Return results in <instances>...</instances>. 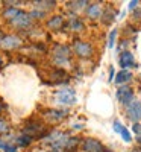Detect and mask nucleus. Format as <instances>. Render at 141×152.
<instances>
[{"mask_svg":"<svg viewBox=\"0 0 141 152\" xmlns=\"http://www.w3.org/2000/svg\"><path fill=\"white\" fill-rule=\"evenodd\" d=\"M132 79V73L129 70H121L117 73V78H115V82L117 84H124L127 81H131Z\"/></svg>","mask_w":141,"mask_h":152,"instance_id":"nucleus-15","label":"nucleus"},{"mask_svg":"<svg viewBox=\"0 0 141 152\" xmlns=\"http://www.w3.org/2000/svg\"><path fill=\"white\" fill-rule=\"evenodd\" d=\"M118 62H120V66L123 67V70L129 69V67H137V62L134 59V55L129 52V50H124V52L120 53Z\"/></svg>","mask_w":141,"mask_h":152,"instance_id":"nucleus-7","label":"nucleus"},{"mask_svg":"<svg viewBox=\"0 0 141 152\" xmlns=\"http://www.w3.org/2000/svg\"><path fill=\"white\" fill-rule=\"evenodd\" d=\"M105 152H106V151H105Z\"/></svg>","mask_w":141,"mask_h":152,"instance_id":"nucleus-28","label":"nucleus"},{"mask_svg":"<svg viewBox=\"0 0 141 152\" xmlns=\"http://www.w3.org/2000/svg\"><path fill=\"white\" fill-rule=\"evenodd\" d=\"M102 12H103V9H102V5L100 3H88V6L85 9L86 17L91 18V20L100 18L102 17Z\"/></svg>","mask_w":141,"mask_h":152,"instance_id":"nucleus-8","label":"nucleus"},{"mask_svg":"<svg viewBox=\"0 0 141 152\" xmlns=\"http://www.w3.org/2000/svg\"><path fill=\"white\" fill-rule=\"evenodd\" d=\"M67 5H68L70 9H84L88 5V2H82L81 0V2H68Z\"/></svg>","mask_w":141,"mask_h":152,"instance_id":"nucleus-18","label":"nucleus"},{"mask_svg":"<svg viewBox=\"0 0 141 152\" xmlns=\"http://www.w3.org/2000/svg\"><path fill=\"white\" fill-rule=\"evenodd\" d=\"M114 131H115V132H118V134L123 137V140H124V142L129 143V142L132 140V138H131V134H129V131H127V129L124 128V126H123L118 120H115V122H114Z\"/></svg>","mask_w":141,"mask_h":152,"instance_id":"nucleus-13","label":"nucleus"},{"mask_svg":"<svg viewBox=\"0 0 141 152\" xmlns=\"http://www.w3.org/2000/svg\"><path fill=\"white\" fill-rule=\"evenodd\" d=\"M102 21H103L105 24H111L112 21H114V18H115V12L112 11V8H108V9H105L103 12H102Z\"/></svg>","mask_w":141,"mask_h":152,"instance_id":"nucleus-16","label":"nucleus"},{"mask_svg":"<svg viewBox=\"0 0 141 152\" xmlns=\"http://www.w3.org/2000/svg\"><path fill=\"white\" fill-rule=\"evenodd\" d=\"M82 149H84V152H105L103 145L99 140H96V138H91V137L85 138L82 142Z\"/></svg>","mask_w":141,"mask_h":152,"instance_id":"nucleus-5","label":"nucleus"},{"mask_svg":"<svg viewBox=\"0 0 141 152\" xmlns=\"http://www.w3.org/2000/svg\"><path fill=\"white\" fill-rule=\"evenodd\" d=\"M0 46H2L3 49H6V50L15 49V47L20 46V40H18V37H15V35H6V37H2Z\"/></svg>","mask_w":141,"mask_h":152,"instance_id":"nucleus-9","label":"nucleus"},{"mask_svg":"<svg viewBox=\"0 0 141 152\" xmlns=\"http://www.w3.org/2000/svg\"><path fill=\"white\" fill-rule=\"evenodd\" d=\"M126 114L132 122L138 123V120H141V102L140 100H132V102L126 107Z\"/></svg>","mask_w":141,"mask_h":152,"instance_id":"nucleus-3","label":"nucleus"},{"mask_svg":"<svg viewBox=\"0 0 141 152\" xmlns=\"http://www.w3.org/2000/svg\"><path fill=\"white\" fill-rule=\"evenodd\" d=\"M73 52L79 58H91L94 53V47L91 43L84 41V40H76L73 43Z\"/></svg>","mask_w":141,"mask_h":152,"instance_id":"nucleus-2","label":"nucleus"},{"mask_svg":"<svg viewBox=\"0 0 141 152\" xmlns=\"http://www.w3.org/2000/svg\"><path fill=\"white\" fill-rule=\"evenodd\" d=\"M137 6H138V2H137V0H134V2L129 3V9H135Z\"/></svg>","mask_w":141,"mask_h":152,"instance_id":"nucleus-25","label":"nucleus"},{"mask_svg":"<svg viewBox=\"0 0 141 152\" xmlns=\"http://www.w3.org/2000/svg\"><path fill=\"white\" fill-rule=\"evenodd\" d=\"M65 111H59V110H47L46 111V119L49 120H53V122H58L61 119L65 117Z\"/></svg>","mask_w":141,"mask_h":152,"instance_id":"nucleus-14","label":"nucleus"},{"mask_svg":"<svg viewBox=\"0 0 141 152\" xmlns=\"http://www.w3.org/2000/svg\"><path fill=\"white\" fill-rule=\"evenodd\" d=\"M55 2H36L35 3V6L36 8H43V9H52V8H55Z\"/></svg>","mask_w":141,"mask_h":152,"instance_id":"nucleus-19","label":"nucleus"},{"mask_svg":"<svg viewBox=\"0 0 141 152\" xmlns=\"http://www.w3.org/2000/svg\"><path fill=\"white\" fill-rule=\"evenodd\" d=\"M64 26V17L62 15H53L47 20V28L50 31H59Z\"/></svg>","mask_w":141,"mask_h":152,"instance_id":"nucleus-11","label":"nucleus"},{"mask_svg":"<svg viewBox=\"0 0 141 152\" xmlns=\"http://www.w3.org/2000/svg\"><path fill=\"white\" fill-rule=\"evenodd\" d=\"M115 35H117V31L112 29V32L109 34V43H108V46H109L111 49L114 47V43H115Z\"/></svg>","mask_w":141,"mask_h":152,"instance_id":"nucleus-21","label":"nucleus"},{"mask_svg":"<svg viewBox=\"0 0 141 152\" xmlns=\"http://www.w3.org/2000/svg\"><path fill=\"white\" fill-rule=\"evenodd\" d=\"M56 97L61 104H65V105H73L76 102V93L73 88H64V90H59L56 93Z\"/></svg>","mask_w":141,"mask_h":152,"instance_id":"nucleus-4","label":"nucleus"},{"mask_svg":"<svg viewBox=\"0 0 141 152\" xmlns=\"http://www.w3.org/2000/svg\"><path fill=\"white\" fill-rule=\"evenodd\" d=\"M134 20H141V8H137L134 11Z\"/></svg>","mask_w":141,"mask_h":152,"instance_id":"nucleus-24","label":"nucleus"},{"mask_svg":"<svg viewBox=\"0 0 141 152\" xmlns=\"http://www.w3.org/2000/svg\"><path fill=\"white\" fill-rule=\"evenodd\" d=\"M43 15H44V11H33L29 14L31 18H43Z\"/></svg>","mask_w":141,"mask_h":152,"instance_id":"nucleus-22","label":"nucleus"},{"mask_svg":"<svg viewBox=\"0 0 141 152\" xmlns=\"http://www.w3.org/2000/svg\"><path fill=\"white\" fill-rule=\"evenodd\" d=\"M21 14V11L20 9H17V8H6V11L3 12V17L6 18V20H14L17 15H20Z\"/></svg>","mask_w":141,"mask_h":152,"instance_id":"nucleus-17","label":"nucleus"},{"mask_svg":"<svg viewBox=\"0 0 141 152\" xmlns=\"http://www.w3.org/2000/svg\"><path fill=\"white\" fill-rule=\"evenodd\" d=\"M11 24H14L15 28H20V29L28 28L29 24H31V17H29V14H24V12H21V14L17 15L14 20H11Z\"/></svg>","mask_w":141,"mask_h":152,"instance_id":"nucleus-10","label":"nucleus"},{"mask_svg":"<svg viewBox=\"0 0 141 152\" xmlns=\"http://www.w3.org/2000/svg\"><path fill=\"white\" fill-rule=\"evenodd\" d=\"M0 40H2V34H0Z\"/></svg>","mask_w":141,"mask_h":152,"instance_id":"nucleus-27","label":"nucleus"},{"mask_svg":"<svg viewBox=\"0 0 141 152\" xmlns=\"http://www.w3.org/2000/svg\"><path fill=\"white\" fill-rule=\"evenodd\" d=\"M132 131H134L137 135H140V137H141V125H140V123H134V126H132Z\"/></svg>","mask_w":141,"mask_h":152,"instance_id":"nucleus-23","label":"nucleus"},{"mask_svg":"<svg viewBox=\"0 0 141 152\" xmlns=\"http://www.w3.org/2000/svg\"><path fill=\"white\" fill-rule=\"evenodd\" d=\"M70 55H71V49L68 46L64 44H56L53 49V59L58 66H65L70 61Z\"/></svg>","mask_w":141,"mask_h":152,"instance_id":"nucleus-1","label":"nucleus"},{"mask_svg":"<svg viewBox=\"0 0 141 152\" xmlns=\"http://www.w3.org/2000/svg\"><path fill=\"white\" fill-rule=\"evenodd\" d=\"M117 97H118V100H120L123 105L127 107L134 100V91H132V88H129V87H120L118 90H117Z\"/></svg>","mask_w":141,"mask_h":152,"instance_id":"nucleus-6","label":"nucleus"},{"mask_svg":"<svg viewBox=\"0 0 141 152\" xmlns=\"http://www.w3.org/2000/svg\"><path fill=\"white\" fill-rule=\"evenodd\" d=\"M112 78H114V69H111V78H109V79L112 81Z\"/></svg>","mask_w":141,"mask_h":152,"instance_id":"nucleus-26","label":"nucleus"},{"mask_svg":"<svg viewBox=\"0 0 141 152\" xmlns=\"http://www.w3.org/2000/svg\"><path fill=\"white\" fill-rule=\"evenodd\" d=\"M68 26H70V29H71V31L81 32V31H84L85 24H84V21H82V18H81V17H78V15H71V17H70V20H68Z\"/></svg>","mask_w":141,"mask_h":152,"instance_id":"nucleus-12","label":"nucleus"},{"mask_svg":"<svg viewBox=\"0 0 141 152\" xmlns=\"http://www.w3.org/2000/svg\"><path fill=\"white\" fill-rule=\"evenodd\" d=\"M8 129H9V125H8V122H6V120H3V119H0V134H5V132H8Z\"/></svg>","mask_w":141,"mask_h":152,"instance_id":"nucleus-20","label":"nucleus"}]
</instances>
